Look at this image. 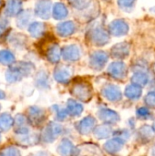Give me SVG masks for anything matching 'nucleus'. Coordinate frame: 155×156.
I'll return each instance as SVG.
<instances>
[{"instance_id":"nucleus-38","label":"nucleus","mask_w":155,"mask_h":156,"mask_svg":"<svg viewBox=\"0 0 155 156\" xmlns=\"http://www.w3.org/2000/svg\"><path fill=\"white\" fill-rule=\"evenodd\" d=\"M5 27H6L5 23L4 21H0V37H1V36L3 35V33L5 32Z\"/></svg>"},{"instance_id":"nucleus-26","label":"nucleus","mask_w":155,"mask_h":156,"mask_svg":"<svg viewBox=\"0 0 155 156\" xmlns=\"http://www.w3.org/2000/svg\"><path fill=\"white\" fill-rule=\"evenodd\" d=\"M112 133L111 127L110 125H100L94 128V135L98 139L108 138Z\"/></svg>"},{"instance_id":"nucleus-31","label":"nucleus","mask_w":155,"mask_h":156,"mask_svg":"<svg viewBox=\"0 0 155 156\" xmlns=\"http://www.w3.org/2000/svg\"><path fill=\"white\" fill-rule=\"evenodd\" d=\"M36 84L40 89H45L48 86V75L44 71H40L36 77Z\"/></svg>"},{"instance_id":"nucleus-37","label":"nucleus","mask_w":155,"mask_h":156,"mask_svg":"<svg viewBox=\"0 0 155 156\" xmlns=\"http://www.w3.org/2000/svg\"><path fill=\"white\" fill-rule=\"evenodd\" d=\"M55 107L57 109V111H56V112H57V118L59 121H64L67 118V116L69 115V112H68L67 108L66 109H59L57 106H55Z\"/></svg>"},{"instance_id":"nucleus-4","label":"nucleus","mask_w":155,"mask_h":156,"mask_svg":"<svg viewBox=\"0 0 155 156\" xmlns=\"http://www.w3.org/2000/svg\"><path fill=\"white\" fill-rule=\"evenodd\" d=\"M62 126L56 122H50L43 131L42 140L46 143H52L62 133Z\"/></svg>"},{"instance_id":"nucleus-11","label":"nucleus","mask_w":155,"mask_h":156,"mask_svg":"<svg viewBox=\"0 0 155 156\" xmlns=\"http://www.w3.org/2000/svg\"><path fill=\"white\" fill-rule=\"evenodd\" d=\"M103 96L110 101H119L122 99V91L120 88L116 85L109 84L105 86L102 90Z\"/></svg>"},{"instance_id":"nucleus-34","label":"nucleus","mask_w":155,"mask_h":156,"mask_svg":"<svg viewBox=\"0 0 155 156\" xmlns=\"http://www.w3.org/2000/svg\"><path fill=\"white\" fill-rule=\"evenodd\" d=\"M144 102L148 107L151 108H154L155 107V90H153L151 92H149L145 99H144Z\"/></svg>"},{"instance_id":"nucleus-16","label":"nucleus","mask_w":155,"mask_h":156,"mask_svg":"<svg viewBox=\"0 0 155 156\" xmlns=\"http://www.w3.org/2000/svg\"><path fill=\"white\" fill-rule=\"evenodd\" d=\"M22 0H7L5 3V14L7 16H14L21 12Z\"/></svg>"},{"instance_id":"nucleus-6","label":"nucleus","mask_w":155,"mask_h":156,"mask_svg":"<svg viewBox=\"0 0 155 156\" xmlns=\"http://www.w3.org/2000/svg\"><path fill=\"white\" fill-rule=\"evenodd\" d=\"M109 56L104 51H96L90 57V66L95 70H100L107 63Z\"/></svg>"},{"instance_id":"nucleus-43","label":"nucleus","mask_w":155,"mask_h":156,"mask_svg":"<svg viewBox=\"0 0 155 156\" xmlns=\"http://www.w3.org/2000/svg\"><path fill=\"white\" fill-rule=\"evenodd\" d=\"M153 128H154V130H155V122H154V125H153Z\"/></svg>"},{"instance_id":"nucleus-20","label":"nucleus","mask_w":155,"mask_h":156,"mask_svg":"<svg viewBox=\"0 0 155 156\" xmlns=\"http://www.w3.org/2000/svg\"><path fill=\"white\" fill-rule=\"evenodd\" d=\"M155 136L154 128H152L151 126L145 125L143 126L139 132H138V137L139 140H141L143 143H149L153 140Z\"/></svg>"},{"instance_id":"nucleus-30","label":"nucleus","mask_w":155,"mask_h":156,"mask_svg":"<svg viewBox=\"0 0 155 156\" xmlns=\"http://www.w3.org/2000/svg\"><path fill=\"white\" fill-rule=\"evenodd\" d=\"M0 63L4 65H11L15 63L14 55L8 50H1L0 51Z\"/></svg>"},{"instance_id":"nucleus-10","label":"nucleus","mask_w":155,"mask_h":156,"mask_svg":"<svg viewBox=\"0 0 155 156\" xmlns=\"http://www.w3.org/2000/svg\"><path fill=\"white\" fill-rule=\"evenodd\" d=\"M61 55L66 61L74 62L80 58V50L75 45L66 46L61 49Z\"/></svg>"},{"instance_id":"nucleus-24","label":"nucleus","mask_w":155,"mask_h":156,"mask_svg":"<svg viewBox=\"0 0 155 156\" xmlns=\"http://www.w3.org/2000/svg\"><path fill=\"white\" fill-rule=\"evenodd\" d=\"M68 9L66 5L62 3H57L53 6L52 15L55 19H63L68 16Z\"/></svg>"},{"instance_id":"nucleus-33","label":"nucleus","mask_w":155,"mask_h":156,"mask_svg":"<svg viewBox=\"0 0 155 156\" xmlns=\"http://www.w3.org/2000/svg\"><path fill=\"white\" fill-rule=\"evenodd\" d=\"M136 0H118L119 6L124 11H131L133 8Z\"/></svg>"},{"instance_id":"nucleus-1","label":"nucleus","mask_w":155,"mask_h":156,"mask_svg":"<svg viewBox=\"0 0 155 156\" xmlns=\"http://www.w3.org/2000/svg\"><path fill=\"white\" fill-rule=\"evenodd\" d=\"M33 69V66L27 62H19L12 66L6 72V80L9 82H16L22 78L29 75Z\"/></svg>"},{"instance_id":"nucleus-15","label":"nucleus","mask_w":155,"mask_h":156,"mask_svg":"<svg viewBox=\"0 0 155 156\" xmlns=\"http://www.w3.org/2000/svg\"><path fill=\"white\" fill-rule=\"evenodd\" d=\"M58 152L61 155H73V154L75 155V154H79L78 148H76L73 145V144L69 140H68V139H64V140L61 141V143L58 146Z\"/></svg>"},{"instance_id":"nucleus-7","label":"nucleus","mask_w":155,"mask_h":156,"mask_svg":"<svg viewBox=\"0 0 155 156\" xmlns=\"http://www.w3.org/2000/svg\"><path fill=\"white\" fill-rule=\"evenodd\" d=\"M109 30L111 35L116 36V37H121V36H124L128 33L129 26H128L127 22H125L124 20L116 19L110 24Z\"/></svg>"},{"instance_id":"nucleus-3","label":"nucleus","mask_w":155,"mask_h":156,"mask_svg":"<svg viewBox=\"0 0 155 156\" xmlns=\"http://www.w3.org/2000/svg\"><path fill=\"white\" fill-rule=\"evenodd\" d=\"M89 39L96 46H104L110 40V34L104 28L97 27L90 30Z\"/></svg>"},{"instance_id":"nucleus-14","label":"nucleus","mask_w":155,"mask_h":156,"mask_svg":"<svg viewBox=\"0 0 155 156\" xmlns=\"http://www.w3.org/2000/svg\"><path fill=\"white\" fill-rule=\"evenodd\" d=\"M99 118L107 124H113L119 122L120 116L114 111L110 109H101L99 111Z\"/></svg>"},{"instance_id":"nucleus-12","label":"nucleus","mask_w":155,"mask_h":156,"mask_svg":"<svg viewBox=\"0 0 155 156\" xmlns=\"http://www.w3.org/2000/svg\"><path fill=\"white\" fill-rule=\"evenodd\" d=\"M95 123H96L95 119L92 116H88L83 120H81L80 122H79V123L77 124V129L79 133L83 135H87L92 130H94Z\"/></svg>"},{"instance_id":"nucleus-21","label":"nucleus","mask_w":155,"mask_h":156,"mask_svg":"<svg viewBox=\"0 0 155 156\" xmlns=\"http://www.w3.org/2000/svg\"><path fill=\"white\" fill-rule=\"evenodd\" d=\"M46 55L48 59L51 62V63H57L59 61L60 59V56H61V50L58 47V45L52 43L48 48L46 51Z\"/></svg>"},{"instance_id":"nucleus-23","label":"nucleus","mask_w":155,"mask_h":156,"mask_svg":"<svg viewBox=\"0 0 155 156\" xmlns=\"http://www.w3.org/2000/svg\"><path fill=\"white\" fill-rule=\"evenodd\" d=\"M132 82L142 87L145 86L149 82V76L144 70H138L132 77Z\"/></svg>"},{"instance_id":"nucleus-35","label":"nucleus","mask_w":155,"mask_h":156,"mask_svg":"<svg viewBox=\"0 0 155 156\" xmlns=\"http://www.w3.org/2000/svg\"><path fill=\"white\" fill-rule=\"evenodd\" d=\"M137 116L140 119L146 120L151 117V112L146 107H141L137 110Z\"/></svg>"},{"instance_id":"nucleus-28","label":"nucleus","mask_w":155,"mask_h":156,"mask_svg":"<svg viewBox=\"0 0 155 156\" xmlns=\"http://www.w3.org/2000/svg\"><path fill=\"white\" fill-rule=\"evenodd\" d=\"M14 123V119L8 113H3L0 115V130L7 131Z\"/></svg>"},{"instance_id":"nucleus-42","label":"nucleus","mask_w":155,"mask_h":156,"mask_svg":"<svg viewBox=\"0 0 155 156\" xmlns=\"http://www.w3.org/2000/svg\"><path fill=\"white\" fill-rule=\"evenodd\" d=\"M153 70H154V72H155V64H154V66H153Z\"/></svg>"},{"instance_id":"nucleus-18","label":"nucleus","mask_w":155,"mask_h":156,"mask_svg":"<svg viewBox=\"0 0 155 156\" xmlns=\"http://www.w3.org/2000/svg\"><path fill=\"white\" fill-rule=\"evenodd\" d=\"M124 144V140L120 137H115L108 141L104 144V150L109 154H116L119 152Z\"/></svg>"},{"instance_id":"nucleus-17","label":"nucleus","mask_w":155,"mask_h":156,"mask_svg":"<svg viewBox=\"0 0 155 156\" xmlns=\"http://www.w3.org/2000/svg\"><path fill=\"white\" fill-rule=\"evenodd\" d=\"M54 78L59 83H68L71 78V72L69 68L61 65L55 69Z\"/></svg>"},{"instance_id":"nucleus-36","label":"nucleus","mask_w":155,"mask_h":156,"mask_svg":"<svg viewBox=\"0 0 155 156\" xmlns=\"http://www.w3.org/2000/svg\"><path fill=\"white\" fill-rule=\"evenodd\" d=\"M0 154H3V155H19L20 153H19V151L16 148L9 146V147L4 148L0 152Z\"/></svg>"},{"instance_id":"nucleus-40","label":"nucleus","mask_w":155,"mask_h":156,"mask_svg":"<svg viewBox=\"0 0 155 156\" xmlns=\"http://www.w3.org/2000/svg\"><path fill=\"white\" fill-rule=\"evenodd\" d=\"M5 6V2L3 0H0V10Z\"/></svg>"},{"instance_id":"nucleus-5","label":"nucleus","mask_w":155,"mask_h":156,"mask_svg":"<svg viewBox=\"0 0 155 156\" xmlns=\"http://www.w3.org/2000/svg\"><path fill=\"white\" fill-rule=\"evenodd\" d=\"M108 72L113 79L123 80L127 76V67L122 61H115L109 66Z\"/></svg>"},{"instance_id":"nucleus-22","label":"nucleus","mask_w":155,"mask_h":156,"mask_svg":"<svg viewBox=\"0 0 155 156\" xmlns=\"http://www.w3.org/2000/svg\"><path fill=\"white\" fill-rule=\"evenodd\" d=\"M142 86H139L137 84H131L129 86H127L126 90H125V95L127 98L131 99V100H137L141 97L142 95Z\"/></svg>"},{"instance_id":"nucleus-25","label":"nucleus","mask_w":155,"mask_h":156,"mask_svg":"<svg viewBox=\"0 0 155 156\" xmlns=\"http://www.w3.org/2000/svg\"><path fill=\"white\" fill-rule=\"evenodd\" d=\"M67 110L69 112V114L71 116H79L81 114L83 111V107L80 103L77 102L74 100H69L67 103Z\"/></svg>"},{"instance_id":"nucleus-41","label":"nucleus","mask_w":155,"mask_h":156,"mask_svg":"<svg viewBox=\"0 0 155 156\" xmlns=\"http://www.w3.org/2000/svg\"><path fill=\"white\" fill-rule=\"evenodd\" d=\"M153 154H155V145L153 146Z\"/></svg>"},{"instance_id":"nucleus-39","label":"nucleus","mask_w":155,"mask_h":156,"mask_svg":"<svg viewBox=\"0 0 155 156\" xmlns=\"http://www.w3.org/2000/svg\"><path fill=\"white\" fill-rule=\"evenodd\" d=\"M5 94L2 90H0V100L5 99Z\"/></svg>"},{"instance_id":"nucleus-19","label":"nucleus","mask_w":155,"mask_h":156,"mask_svg":"<svg viewBox=\"0 0 155 156\" xmlns=\"http://www.w3.org/2000/svg\"><path fill=\"white\" fill-rule=\"evenodd\" d=\"M76 31V26L72 21L63 22L57 26V32L61 37H69Z\"/></svg>"},{"instance_id":"nucleus-44","label":"nucleus","mask_w":155,"mask_h":156,"mask_svg":"<svg viewBox=\"0 0 155 156\" xmlns=\"http://www.w3.org/2000/svg\"><path fill=\"white\" fill-rule=\"evenodd\" d=\"M0 141H1V135H0Z\"/></svg>"},{"instance_id":"nucleus-32","label":"nucleus","mask_w":155,"mask_h":156,"mask_svg":"<svg viewBox=\"0 0 155 156\" xmlns=\"http://www.w3.org/2000/svg\"><path fill=\"white\" fill-rule=\"evenodd\" d=\"M69 3L78 10H84L88 8L91 3V0H68Z\"/></svg>"},{"instance_id":"nucleus-9","label":"nucleus","mask_w":155,"mask_h":156,"mask_svg":"<svg viewBox=\"0 0 155 156\" xmlns=\"http://www.w3.org/2000/svg\"><path fill=\"white\" fill-rule=\"evenodd\" d=\"M51 3L48 0H39L35 7V14L43 19L49 18L51 15Z\"/></svg>"},{"instance_id":"nucleus-13","label":"nucleus","mask_w":155,"mask_h":156,"mask_svg":"<svg viewBox=\"0 0 155 156\" xmlns=\"http://www.w3.org/2000/svg\"><path fill=\"white\" fill-rule=\"evenodd\" d=\"M46 118L45 112L38 107H31L28 110V121L33 125L41 124Z\"/></svg>"},{"instance_id":"nucleus-8","label":"nucleus","mask_w":155,"mask_h":156,"mask_svg":"<svg viewBox=\"0 0 155 156\" xmlns=\"http://www.w3.org/2000/svg\"><path fill=\"white\" fill-rule=\"evenodd\" d=\"M130 53V44L127 42H121L114 45L111 49V55L114 58L123 59L129 56Z\"/></svg>"},{"instance_id":"nucleus-27","label":"nucleus","mask_w":155,"mask_h":156,"mask_svg":"<svg viewBox=\"0 0 155 156\" xmlns=\"http://www.w3.org/2000/svg\"><path fill=\"white\" fill-rule=\"evenodd\" d=\"M28 31L30 35L34 37H41L45 32V26L42 23L39 22H34L31 25H29Z\"/></svg>"},{"instance_id":"nucleus-2","label":"nucleus","mask_w":155,"mask_h":156,"mask_svg":"<svg viewBox=\"0 0 155 156\" xmlns=\"http://www.w3.org/2000/svg\"><path fill=\"white\" fill-rule=\"evenodd\" d=\"M71 94L79 101L88 102L92 98V88L87 82H77L71 89Z\"/></svg>"},{"instance_id":"nucleus-29","label":"nucleus","mask_w":155,"mask_h":156,"mask_svg":"<svg viewBox=\"0 0 155 156\" xmlns=\"http://www.w3.org/2000/svg\"><path fill=\"white\" fill-rule=\"evenodd\" d=\"M32 16V13L29 10L26 11H22L19 15H18V18H17V26L21 28L26 27Z\"/></svg>"}]
</instances>
